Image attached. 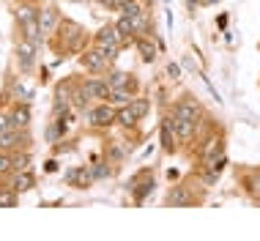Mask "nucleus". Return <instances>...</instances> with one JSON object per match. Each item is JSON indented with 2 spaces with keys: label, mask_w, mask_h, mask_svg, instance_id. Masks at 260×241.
<instances>
[{
  "label": "nucleus",
  "mask_w": 260,
  "mask_h": 241,
  "mask_svg": "<svg viewBox=\"0 0 260 241\" xmlns=\"http://www.w3.org/2000/svg\"><path fill=\"white\" fill-rule=\"evenodd\" d=\"M194 203V197L189 195V189L186 187H173L170 192H167V197H165V205L167 208H184V205H192Z\"/></svg>",
  "instance_id": "6e6552de"
},
{
  "label": "nucleus",
  "mask_w": 260,
  "mask_h": 241,
  "mask_svg": "<svg viewBox=\"0 0 260 241\" xmlns=\"http://www.w3.org/2000/svg\"><path fill=\"white\" fill-rule=\"evenodd\" d=\"M6 173H11V157H9V151H0V175H6Z\"/></svg>",
  "instance_id": "c85d7f7f"
},
{
  "label": "nucleus",
  "mask_w": 260,
  "mask_h": 241,
  "mask_svg": "<svg viewBox=\"0 0 260 241\" xmlns=\"http://www.w3.org/2000/svg\"><path fill=\"white\" fill-rule=\"evenodd\" d=\"M167 77H173V80H178V77H181V69L175 66V63H170V66H167Z\"/></svg>",
  "instance_id": "7c9ffc66"
},
{
  "label": "nucleus",
  "mask_w": 260,
  "mask_h": 241,
  "mask_svg": "<svg viewBox=\"0 0 260 241\" xmlns=\"http://www.w3.org/2000/svg\"><path fill=\"white\" fill-rule=\"evenodd\" d=\"M107 58H102V52L99 49H88L85 55H82V66L88 69V72H93V74H102V72H107Z\"/></svg>",
  "instance_id": "1a4fd4ad"
},
{
  "label": "nucleus",
  "mask_w": 260,
  "mask_h": 241,
  "mask_svg": "<svg viewBox=\"0 0 260 241\" xmlns=\"http://www.w3.org/2000/svg\"><path fill=\"white\" fill-rule=\"evenodd\" d=\"M107 99H110L112 104H129L132 102V91L129 88H110Z\"/></svg>",
  "instance_id": "aec40b11"
},
{
  "label": "nucleus",
  "mask_w": 260,
  "mask_h": 241,
  "mask_svg": "<svg viewBox=\"0 0 260 241\" xmlns=\"http://www.w3.org/2000/svg\"><path fill=\"white\" fill-rule=\"evenodd\" d=\"M14 205H17V192L11 187L0 189V208H14Z\"/></svg>",
  "instance_id": "b1692460"
},
{
  "label": "nucleus",
  "mask_w": 260,
  "mask_h": 241,
  "mask_svg": "<svg viewBox=\"0 0 260 241\" xmlns=\"http://www.w3.org/2000/svg\"><path fill=\"white\" fill-rule=\"evenodd\" d=\"M17 170H30V154H17V157H11V173H17Z\"/></svg>",
  "instance_id": "5701e85b"
},
{
  "label": "nucleus",
  "mask_w": 260,
  "mask_h": 241,
  "mask_svg": "<svg viewBox=\"0 0 260 241\" xmlns=\"http://www.w3.org/2000/svg\"><path fill=\"white\" fill-rule=\"evenodd\" d=\"M175 118V115H173ZM175 134H178V140H192L194 134H198V124L194 120H181L175 118Z\"/></svg>",
  "instance_id": "a211bd4d"
},
{
  "label": "nucleus",
  "mask_w": 260,
  "mask_h": 241,
  "mask_svg": "<svg viewBox=\"0 0 260 241\" xmlns=\"http://www.w3.org/2000/svg\"><path fill=\"white\" fill-rule=\"evenodd\" d=\"M44 170H47V173H55V170H58V162H55V159H50V162L44 165Z\"/></svg>",
  "instance_id": "2f4dec72"
},
{
  "label": "nucleus",
  "mask_w": 260,
  "mask_h": 241,
  "mask_svg": "<svg viewBox=\"0 0 260 241\" xmlns=\"http://www.w3.org/2000/svg\"><path fill=\"white\" fill-rule=\"evenodd\" d=\"M121 14H126V17L135 19V17H140V14H143V6H140L137 0H132V3H126L123 9H121Z\"/></svg>",
  "instance_id": "bb28decb"
},
{
  "label": "nucleus",
  "mask_w": 260,
  "mask_h": 241,
  "mask_svg": "<svg viewBox=\"0 0 260 241\" xmlns=\"http://www.w3.org/2000/svg\"><path fill=\"white\" fill-rule=\"evenodd\" d=\"M203 3H216V0H203Z\"/></svg>",
  "instance_id": "f704fd0d"
},
{
  "label": "nucleus",
  "mask_w": 260,
  "mask_h": 241,
  "mask_svg": "<svg viewBox=\"0 0 260 241\" xmlns=\"http://www.w3.org/2000/svg\"><path fill=\"white\" fill-rule=\"evenodd\" d=\"M9 118H11V129H27V124H30V107H27V102L14 107Z\"/></svg>",
  "instance_id": "2eb2a0df"
},
{
  "label": "nucleus",
  "mask_w": 260,
  "mask_h": 241,
  "mask_svg": "<svg viewBox=\"0 0 260 241\" xmlns=\"http://www.w3.org/2000/svg\"><path fill=\"white\" fill-rule=\"evenodd\" d=\"M115 120H118V124H121V126H135V124H137L140 118L135 115V110H132L129 104H126L123 110H118V115H115Z\"/></svg>",
  "instance_id": "412c9836"
},
{
  "label": "nucleus",
  "mask_w": 260,
  "mask_h": 241,
  "mask_svg": "<svg viewBox=\"0 0 260 241\" xmlns=\"http://www.w3.org/2000/svg\"><path fill=\"white\" fill-rule=\"evenodd\" d=\"M60 31H63V41H66V49H77L82 44V27L77 25V22H63L60 25Z\"/></svg>",
  "instance_id": "9d476101"
},
{
  "label": "nucleus",
  "mask_w": 260,
  "mask_h": 241,
  "mask_svg": "<svg viewBox=\"0 0 260 241\" xmlns=\"http://www.w3.org/2000/svg\"><path fill=\"white\" fill-rule=\"evenodd\" d=\"M115 31H118V36H121V41L132 39V36H135V19L126 17V14H121V19L115 22Z\"/></svg>",
  "instance_id": "6ab92c4d"
},
{
  "label": "nucleus",
  "mask_w": 260,
  "mask_h": 241,
  "mask_svg": "<svg viewBox=\"0 0 260 241\" xmlns=\"http://www.w3.org/2000/svg\"><path fill=\"white\" fill-rule=\"evenodd\" d=\"M72 104H74V107L77 110H82V112H85L88 110V94H85V91H74V96H72Z\"/></svg>",
  "instance_id": "a878e982"
},
{
  "label": "nucleus",
  "mask_w": 260,
  "mask_h": 241,
  "mask_svg": "<svg viewBox=\"0 0 260 241\" xmlns=\"http://www.w3.org/2000/svg\"><path fill=\"white\" fill-rule=\"evenodd\" d=\"M115 115H118V110H112L110 104H99V107L85 110V120H88L90 126H96V129L112 126V124H115Z\"/></svg>",
  "instance_id": "f257e3e1"
},
{
  "label": "nucleus",
  "mask_w": 260,
  "mask_h": 241,
  "mask_svg": "<svg viewBox=\"0 0 260 241\" xmlns=\"http://www.w3.org/2000/svg\"><path fill=\"white\" fill-rule=\"evenodd\" d=\"M60 25V17H58V11L52 9V6H47V9H41L39 11V27H41V36H52L55 33V27Z\"/></svg>",
  "instance_id": "423d86ee"
},
{
  "label": "nucleus",
  "mask_w": 260,
  "mask_h": 241,
  "mask_svg": "<svg viewBox=\"0 0 260 241\" xmlns=\"http://www.w3.org/2000/svg\"><path fill=\"white\" fill-rule=\"evenodd\" d=\"M129 107L135 110V115H137L140 120H143L145 115H148V110H151V102H148V99H132Z\"/></svg>",
  "instance_id": "4be33fe9"
},
{
  "label": "nucleus",
  "mask_w": 260,
  "mask_h": 241,
  "mask_svg": "<svg viewBox=\"0 0 260 241\" xmlns=\"http://www.w3.org/2000/svg\"><path fill=\"white\" fill-rule=\"evenodd\" d=\"M82 91L88 94V99H107L110 85H107V80H96V77H90V80L82 82Z\"/></svg>",
  "instance_id": "f8f14e48"
},
{
  "label": "nucleus",
  "mask_w": 260,
  "mask_h": 241,
  "mask_svg": "<svg viewBox=\"0 0 260 241\" xmlns=\"http://www.w3.org/2000/svg\"><path fill=\"white\" fill-rule=\"evenodd\" d=\"M102 6H107V9H115V0H99Z\"/></svg>",
  "instance_id": "72a5a7b5"
},
{
  "label": "nucleus",
  "mask_w": 260,
  "mask_h": 241,
  "mask_svg": "<svg viewBox=\"0 0 260 241\" xmlns=\"http://www.w3.org/2000/svg\"><path fill=\"white\" fill-rule=\"evenodd\" d=\"M173 115L181 118V120H194V124H198V120H200V104H198V99L184 96L178 104H175Z\"/></svg>",
  "instance_id": "f03ea898"
},
{
  "label": "nucleus",
  "mask_w": 260,
  "mask_h": 241,
  "mask_svg": "<svg viewBox=\"0 0 260 241\" xmlns=\"http://www.w3.org/2000/svg\"><path fill=\"white\" fill-rule=\"evenodd\" d=\"M17 63H19V69L27 74L33 69V63H36V44H30V41H22V44L17 47Z\"/></svg>",
  "instance_id": "0eeeda50"
},
{
  "label": "nucleus",
  "mask_w": 260,
  "mask_h": 241,
  "mask_svg": "<svg viewBox=\"0 0 260 241\" xmlns=\"http://www.w3.org/2000/svg\"><path fill=\"white\" fill-rule=\"evenodd\" d=\"M90 173H93V178H107V175H112V170L107 165H93V167H90Z\"/></svg>",
  "instance_id": "c756f323"
},
{
  "label": "nucleus",
  "mask_w": 260,
  "mask_h": 241,
  "mask_svg": "<svg viewBox=\"0 0 260 241\" xmlns=\"http://www.w3.org/2000/svg\"><path fill=\"white\" fill-rule=\"evenodd\" d=\"M9 187H11L17 195H19V192H30V189L36 187V178H33L30 170H17V173H11Z\"/></svg>",
  "instance_id": "39448f33"
},
{
  "label": "nucleus",
  "mask_w": 260,
  "mask_h": 241,
  "mask_svg": "<svg viewBox=\"0 0 260 241\" xmlns=\"http://www.w3.org/2000/svg\"><path fill=\"white\" fill-rule=\"evenodd\" d=\"M135 47H137L140 58H143L145 63H153V61H156V47H153L151 39H135Z\"/></svg>",
  "instance_id": "f3484780"
},
{
  "label": "nucleus",
  "mask_w": 260,
  "mask_h": 241,
  "mask_svg": "<svg viewBox=\"0 0 260 241\" xmlns=\"http://www.w3.org/2000/svg\"><path fill=\"white\" fill-rule=\"evenodd\" d=\"M186 9H189V14H194L198 11V0H186Z\"/></svg>",
  "instance_id": "473e14b6"
},
{
  "label": "nucleus",
  "mask_w": 260,
  "mask_h": 241,
  "mask_svg": "<svg viewBox=\"0 0 260 241\" xmlns=\"http://www.w3.org/2000/svg\"><path fill=\"white\" fill-rule=\"evenodd\" d=\"M104 80H107L110 88H129V91L137 88V80H135V77H132L129 72H110L107 77H104Z\"/></svg>",
  "instance_id": "ddd939ff"
},
{
  "label": "nucleus",
  "mask_w": 260,
  "mask_h": 241,
  "mask_svg": "<svg viewBox=\"0 0 260 241\" xmlns=\"http://www.w3.org/2000/svg\"><path fill=\"white\" fill-rule=\"evenodd\" d=\"M93 44H110V47H121V36H118L115 25H104L99 33H96Z\"/></svg>",
  "instance_id": "4468645a"
},
{
  "label": "nucleus",
  "mask_w": 260,
  "mask_h": 241,
  "mask_svg": "<svg viewBox=\"0 0 260 241\" xmlns=\"http://www.w3.org/2000/svg\"><path fill=\"white\" fill-rule=\"evenodd\" d=\"M244 187H247L249 195H260V175H249V178H244Z\"/></svg>",
  "instance_id": "cd10ccee"
},
{
  "label": "nucleus",
  "mask_w": 260,
  "mask_h": 241,
  "mask_svg": "<svg viewBox=\"0 0 260 241\" xmlns=\"http://www.w3.org/2000/svg\"><path fill=\"white\" fill-rule=\"evenodd\" d=\"M93 47L99 49V52H102V58H107L110 63L118 58V52H121V47H110V44H93Z\"/></svg>",
  "instance_id": "393cba45"
},
{
  "label": "nucleus",
  "mask_w": 260,
  "mask_h": 241,
  "mask_svg": "<svg viewBox=\"0 0 260 241\" xmlns=\"http://www.w3.org/2000/svg\"><path fill=\"white\" fill-rule=\"evenodd\" d=\"M153 187H156V181H153V178H151V175H148V173H145V175H143V178H140V181H137V187H135V189H132V195H135V200H137V203H143V200H145V197H148V195L153 192Z\"/></svg>",
  "instance_id": "dca6fc26"
},
{
  "label": "nucleus",
  "mask_w": 260,
  "mask_h": 241,
  "mask_svg": "<svg viewBox=\"0 0 260 241\" xmlns=\"http://www.w3.org/2000/svg\"><path fill=\"white\" fill-rule=\"evenodd\" d=\"M63 178H66V184H72V187H77V189H85L88 184L93 181V173H90V167L80 165V167H69Z\"/></svg>",
  "instance_id": "20e7f679"
},
{
  "label": "nucleus",
  "mask_w": 260,
  "mask_h": 241,
  "mask_svg": "<svg viewBox=\"0 0 260 241\" xmlns=\"http://www.w3.org/2000/svg\"><path fill=\"white\" fill-rule=\"evenodd\" d=\"M175 140H178V134H175V118L170 115V118L161 120V145H165L167 154L175 151V145H178Z\"/></svg>",
  "instance_id": "9b49d317"
},
{
  "label": "nucleus",
  "mask_w": 260,
  "mask_h": 241,
  "mask_svg": "<svg viewBox=\"0 0 260 241\" xmlns=\"http://www.w3.org/2000/svg\"><path fill=\"white\" fill-rule=\"evenodd\" d=\"M30 143V137L25 134V129H6L0 132V151H11V148H22Z\"/></svg>",
  "instance_id": "7ed1b4c3"
}]
</instances>
